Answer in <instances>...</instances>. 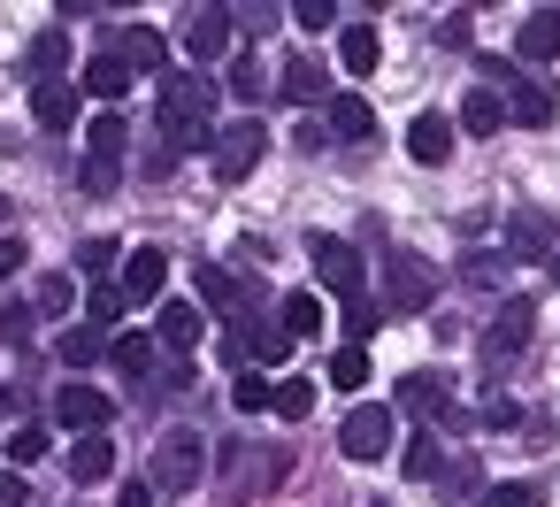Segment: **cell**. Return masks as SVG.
Here are the masks:
<instances>
[{"label": "cell", "instance_id": "48", "mask_svg": "<svg viewBox=\"0 0 560 507\" xmlns=\"http://www.w3.org/2000/svg\"><path fill=\"white\" fill-rule=\"evenodd\" d=\"M116 507H154V484H147V476H131V484H124V499H116Z\"/></svg>", "mask_w": 560, "mask_h": 507}, {"label": "cell", "instance_id": "45", "mask_svg": "<svg viewBox=\"0 0 560 507\" xmlns=\"http://www.w3.org/2000/svg\"><path fill=\"white\" fill-rule=\"evenodd\" d=\"M514 415H522L514 400H483V415H476V423H483V430H514Z\"/></svg>", "mask_w": 560, "mask_h": 507}, {"label": "cell", "instance_id": "12", "mask_svg": "<svg viewBox=\"0 0 560 507\" xmlns=\"http://www.w3.org/2000/svg\"><path fill=\"white\" fill-rule=\"evenodd\" d=\"M506 254L514 262H552V216L545 208H514L506 216Z\"/></svg>", "mask_w": 560, "mask_h": 507}, {"label": "cell", "instance_id": "42", "mask_svg": "<svg viewBox=\"0 0 560 507\" xmlns=\"http://www.w3.org/2000/svg\"><path fill=\"white\" fill-rule=\"evenodd\" d=\"M108 262H116V239H85V246H78V269H93V277H101Z\"/></svg>", "mask_w": 560, "mask_h": 507}, {"label": "cell", "instance_id": "46", "mask_svg": "<svg viewBox=\"0 0 560 507\" xmlns=\"http://www.w3.org/2000/svg\"><path fill=\"white\" fill-rule=\"evenodd\" d=\"M460 277H468V285H499V262H491V254H468Z\"/></svg>", "mask_w": 560, "mask_h": 507}, {"label": "cell", "instance_id": "15", "mask_svg": "<svg viewBox=\"0 0 560 507\" xmlns=\"http://www.w3.org/2000/svg\"><path fill=\"white\" fill-rule=\"evenodd\" d=\"M407 154H415L422 170H438V162L453 154V116H438V108L415 116V124H407Z\"/></svg>", "mask_w": 560, "mask_h": 507}, {"label": "cell", "instance_id": "20", "mask_svg": "<svg viewBox=\"0 0 560 507\" xmlns=\"http://www.w3.org/2000/svg\"><path fill=\"white\" fill-rule=\"evenodd\" d=\"M116 55H124V70L139 78V70H170V39L162 32H147V24H131L124 39H116Z\"/></svg>", "mask_w": 560, "mask_h": 507}, {"label": "cell", "instance_id": "6", "mask_svg": "<svg viewBox=\"0 0 560 507\" xmlns=\"http://www.w3.org/2000/svg\"><path fill=\"white\" fill-rule=\"evenodd\" d=\"M491 93H499L506 124H522V131H545V124H552V85H545V78H522V70L506 62V78H499Z\"/></svg>", "mask_w": 560, "mask_h": 507}, {"label": "cell", "instance_id": "44", "mask_svg": "<svg viewBox=\"0 0 560 507\" xmlns=\"http://www.w3.org/2000/svg\"><path fill=\"white\" fill-rule=\"evenodd\" d=\"M0 338H32V308H24V300L0 308Z\"/></svg>", "mask_w": 560, "mask_h": 507}, {"label": "cell", "instance_id": "1", "mask_svg": "<svg viewBox=\"0 0 560 507\" xmlns=\"http://www.w3.org/2000/svg\"><path fill=\"white\" fill-rule=\"evenodd\" d=\"M208 108H215V85L208 78H162V147L170 154H185V147H208L215 131H208Z\"/></svg>", "mask_w": 560, "mask_h": 507}, {"label": "cell", "instance_id": "25", "mask_svg": "<svg viewBox=\"0 0 560 507\" xmlns=\"http://www.w3.org/2000/svg\"><path fill=\"white\" fill-rule=\"evenodd\" d=\"M85 93H93V101H124V93H131V70H124V55H116V47L85 62Z\"/></svg>", "mask_w": 560, "mask_h": 507}, {"label": "cell", "instance_id": "43", "mask_svg": "<svg viewBox=\"0 0 560 507\" xmlns=\"http://www.w3.org/2000/svg\"><path fill=\"white\" fill-rule=\"evenodd\" d=\"M483 507H537V484H491Z\"/></svg>", "mask_w": 560, "mask_h": 507}, {"label": "cell", "instance_id": "5", "mask_svg": "<svg viewBox=\"0 0 560 507\" xmlns=\"http://www.w3.org/2000/svg\"><path fill=\"white\" fill-rule=\"evenodd\" d=\"M154 492H192L200 476H208V446H200V430H170L162 446H154Z\"/></svg>", "mask_w": 560, "mask_h": 507}, {"label": "cell", "instance_id": "8", "mask_svg": "<svg viewBox=\"0 0 560 507\" xmlns=\"http://www.w3.org/2000/svg\"><path fill=\"white\" fill-rule=\"evenodd\" d=\"M338 453L346 461H384L392 453V407H353L338 423Z\"/></svg>", "mask_w": 560, "mask_h": 507}, {"label": "cell", "instance_id": "24", "mask_svg": "<svg viewBox=\"0 0 560 507\" xmlns=\"http://www.w3.org/2000/svg\"><path fill=\"white\" fill-rule=\"evenodd\" d=\"M154 354H162V346H154L147 331H124V338H108V361H116L131 384H147V377H154Z\"/></svg>", "mask_w": 560, "mask_h": 507}, {"label": "cell", "instance_id": "39", "mask_svg": "<svg viewBox=\"0 0 560 507\" xmlns=\"http://www.w3.org/2000/svg\"><path fill=\"white\" fill-rule=\"evenodd\" d=\"M70 300H78V285H70V277H47L39 300H32V315H70Z\"/></svg>", "mask_w": 560, "mask_h": 507}, {"label": "cell", "instance_id": "36", "mask_svg": "<svg viewBox=\"0 0 560 507\" xmlns=\"http://www.w3.org/2000/svg\"><path fill=\"white\" fill-rule=\"evenodd\" d=\"M85 315H93V331H101V323H116V315H124V292H116L108 277H101V285H85Z\"/></svg>", "mask_w": 560, "mask_h": 507}, {"label": "cell", "instance_id": "37", "mask_svg": "<svg viewBox=\"0 0 560 507\" xmlns=\"http://www.w3.org/2000/svg\"><path fill=\"white\" fill-rule=\"evenodd\" d=\"M376 323H384V308H376L369 292H361V300H346V338H353V346H361V338H376Z\"/></svg>", "mask_w": 560, "mask_h": 507}, {"label": "cell", "instance_id": "26", "mask_svg": "<svg viewBox=\"0 0 560 507\" xmlns=\"http://www.w3.org/2000/svg\"><path fill=\"white\" fill-rule=\"evenodd\" d=\"M376 55H384V39H376L369 24H346V32H338V62H346L353 78H369V70H376Z\"/></svg>", "mask_w": 560, "mask_h": 507}, {"label": "cell", "instance_id": "10", "mask_svg": "<svg viewBox=\"0 0 560 507\" xmlns=\"http://www.w3.org/2000/svg\"><path fill=\"white\" fill-rule=\"evenodd\" d=\"M108 415H116V407H108V392H93V384H62V392H55V423L78 430V438H101Z\"/></svg>", "mask_w": 560, "mask_h": 507}, {"label": "cell", "instance_id": "52", "mask_svg": "<svg viewBox=\"0 0 560 507\" xmlns=\"http://www.w3.org/2000/svg\"><path fill=\"white\" fill-rule=\"evenodd\" d=\"M369 507H392V499H369Z\"/></svg>", "mask_w": 560, "mask_h": 507}, {"label": "cell", "instance_id": "29", "mask_svg": "<svg viewBox=\"0 0 560 507\" xmlns=\"http://www.w3.org/2000/svg\"><path fill=\"white\" fill-rule=\"evenodd\" d=\"M399 469H407V476H422V484H438V476H445V446H438L430 430H415V438L399 446Z\"/></svg>", "mask_w": 560, "mask_h": 507}, {"label": "cell", "instance_id": "41", "mask_svg": "<svg viewBox=\"0 0 560 507\" xmlns=\"http://www.w3.org/2000/svg\"><path fill=\"white\" fill-rule=\"evenodd\" d=\"M292 24H300V32H330V24H338V9H330V0H300Z\"/></svg>", "mask_w": 560, "mask_h": 507}, {"label": "cell", "instance_id": "19", "mask_svg": "<svg viewBox=\"0 0 560 507\" xmlns=\"http://www.w3.org/2000/svg\"><path fill=\"white\" fill-rule=\"evenodd\" d=\"M323 139H353V147H361V139H376V108H369L361 93H338V101H330Z\"/></svg>", "mask_w": 560, "mask_h": 507}, {"label": "cell", "instance_id": "34", "mask_svg": "<svg viewBox=\"0 0 560 507\" xmlns=\"http://www.w3.org/2000/svg\"><path fill=\"white\" fill-rule=\"evenodd\" d=\"M330 384H338V392H361V384H369V354H361V346H338V354H330Z\"/></svg>", "mask_w": 560, "mask_h": 507}, {"label": "cell", "instance_id": "51", "mask_svg": "<svg viewBox=\"0 0 560 507\" xmlns=\"http://www.w3.org/2000/svg\"><path fill=\"white\" fill-rule=\"evenodd\" d=\"M0 223H9V193H0Z\"/></svg>", "mask_w": 560, "mask_h": 507}, {"label": "cell", "instance_id": "18", "mask_svg": "<svg viewBox=\"0 0 560 507\" xmlns=\"http://www.w3.org/2000/svg\"><path fill=\"white\" fill-rule=\"evenodd\" d=\"M453 131H468V139H499V131H506V108H499V93H491V85H476V93L460 101Z\"/></svg>", "mask_w": 560, "mask_h": 507}, {"label": "cell", "instance_id": "13", "mask_svg": "<svg viewBox=\"0 0 560 507\" xmlns=\"http://www.w3.org/2000/svg\"><path fill=\"white\" fill-rule=\"evenodd\" d=\"M185 55H192V62L231 55V9H192V16H185Z\"/></svg>", "mask_w": 560, "mask_h": 507}, {"label": "cell", "instance_id": "3", "mask_svg": "<svg viewBox=\"0 0 560 507\" xmlns=\"http://www.w3.org/2000/svg\"><path fill=\"white\" fill-rule=\"evenodd\" d=\"M261 154H269V124H261V116H238V124H223V131L208 139V162H215V177H223V185L254 177V170H261Z\"/></svg>", "mask_w": 560, "mask_h": 507}, {"label": "cell", "instance_id": "16", "mask_svg": "<svg viewBox=\"0 0 560 507\" xmlns=\"http://www.w3.org/2000/svg\"><path fill=\"white\" fill-rule=\"evenodd\" d=\"M514 55L522 62H552L560 55V9H529L522 32H514Z\"/></svg>", "mask_w": 560, "mask_h": 507}, {"label": "cell", "instance_id": "47", "mask_svg": "<svg viewBox=\"0 0 560 507\" xmlns=\"http://www.w3.org/2000/svg\"><path fill=\"white\" fill-rule=\"evenodd\" d=\"M16 269H24V239H0V285H9Z\"/></svg>", "mask_w": 560, "mask_h": 507}, {"label": "cell", "instance_id": "40", "mask_svg": "<svg viewBox=\"0 0 560 507\" xmlns=\"http://www.w3.org/2000/svg\"><path fill=\"white\" fill-rule=\"evenodd\" d=\"M78 185H85L93 200H108V193L124 185V162H85V177H78Z\"/></svg>", "mask_w": 560, "mask_h": 507}, {"label": "cell", "instance_id": "11", "mask_svg": "<svg viewBox=\"0 0 560 507\" xmlns=\"http://www.w3.org/2000/svg\"><path fill=\"white\" fill-rule=\"evenodd\" d=\"M162 285H170V254H162V246H139V254H124V277H116L124 308H131V300H162Z\"/></svg>", "mask_w": 560, "mask_h": 507}, {"label": "cell", "instance_id": "7", "mask_svg": "<svg viewBox=\"0 0 560 507\" xmlns=\"http://www.w3.org/2000/svg\"><path fill=\"white\" fill-rule=\"evenodd\" d=\"M307 262H315V277H323V292H338V300H361V254H353L346 239H330V231H315V239H307Z\"/></svg>", "mask_w": 560, "mask_h": 507}, {"label": "cell", "instance_id": "38", "mask_svg": "<svg viewBox=\"0 0 560 507\" xmlns=\"http://www.w3.org/2000/svg\"><path fill=\"white\" fill-rule=\"evenodd\" d=\"M231 400H238V415H261V407H269V377H261V369H238Z\"/></svg>", "mask_w": 560, "mask_h": 507}, {"label": "cell", "instance_id": "23", "mask_svg": "<svg viewBox=\"0 0 560 507\" xmlns=\"http://www.w3.org/2000/svg\"><path fill=\"white\" fill-rule=\"evenodd\" d=\"M200 292H208V308H215V315H231V323H246V308H254V300H246V285H238L231 269H215V262H200Z\"/></svg>", "mask_w": 560, "mask_h": 507}, {"label": "cell", "instance_id": "27", "mask_svg": "<svg viewBox=\"0 0 560 507\" xmlns=\"http://www.w3.org/2000/svg\"><path fill=\"white\" fill-rule=\"evenodd\" d=\"M62 62H70V39H62V32H39V39H32V55H24L32 85H55V78H62Z\"/></svg>", "mask_w": 560, "mask_h": 507}, {"label": "cell", "instance_id": "30", "mask_svg": "<svg viewBox=\"0 0 560 507\" xmlns=\"http://www.w3.org/2000/svg\"><path fill=\"white\" fill-rule=\"evenodd\" d=\"M70 369H93V361H108V338L93 331V323H78V331H62V346H55Z\"/></svg>", "mask_w": 560, "mask_h": 507}, {"label": "cell", "instance_id": "2", "mask_svg": "<svg viewBox=\"0 0 560 507\" xmlns=\"http://www.w3.org/2000/svg\"><path fill=\"white\" fill-rule=\"evenodd\" d=\"M438 300V269L415 254V246H384V315H422Z\"/></svg>", "mask_w": 560, "mask_h": 507}, {"label": "cell", "instance_id": "22", "mask_svg": "<svg viewBox=\"0 0 560 507\" xmlns=\"http://www.w3.org/2000/svg\"><path fill=\"white\" fill-rule=\"evenodd\" d=\"M124 147H131V124H124L116 108H101V116L85 124V162H124Z\"/></svg>", "mask_w": 560, "mask_h": 507}, {"label": "cell", "instance_id": "53", "mask_svg": "<svg viewBox=\"0 0 560 507\" xmlns=\"http://www.w3.org/2000/svg\"><path fill=\"white\" fill-rule=\"evenodd\" d=\"M0 407H9V392H0Z\"/></svg>", "mask_w": 560, "mask_h": 507}, {"label": "cell", "instance_id": "28", "mask_svg": "<svg viewBox=\"0 0 560 507\" xmlns=\"http://www.w3.org/2000/svg\"><path fill=\"white\" fill-rule=\"evenodd\" d=\"M70 476H78V484H101V476H116V446H108V430H101V438H78V453H70Z\"/></svg>", "mask_w": 560, "mask_h": 507}, {"label": "cell", "instance_id": "21", "mask_svg": "<svg viewBox=\"0 0 560 507\" xmlns=\"http://www.w3.org/2000/svg\"><path fill=\"white\" fill-rule=\"evenodd\" d=\"M277 93H284L292 108H307V101H323V93H330V78H323V62H315V55H292V62H284V78H277Z\"/></svg>", "mask_w": 560, "mask_h": 507}, {"label": "cell", "instance_id": "32", "mask_svg": "<svg viewBox=\"0 0 560 507\" xmlns=\"http://www.w3.org/2000/svg\"><path fill=\"white\" fill-rule=\"evenodd\" d=\"M231 93H238V101H246V108H254V101H261V93H269V70H261V55H254V47H246V55H238V62H231Z\"/></svg>", "mask_w": 560, "mask_h": 507}, {"label": "cell", "instance_id": "33", "mask_svg": "<svg viewBox=\"0 0 560 507\" xmlns=\"http://www.w3.org/2000/svg\"><path fill=\"white\" fill-rule=\"evenodd\" d=\"M269 407H277L284 423H300V415L315 407V384H307V377H284V384H269Z\"/></svg>", "mask_w": 560, "mask_h": 507}, {"label": "cell", "instance_id": "31", "mask_svg": "<svg viewBox=\"0 0 560 507\" xmlns=\"http://www.w3.org/2000/svg\"><path fill=\"white\" fill-rule=\"evenodd\" d=\"M277 331H284V338H315V331H323V300H315V292H292Z\"/></svg>", "mask_w": 560, "mask_h": 507}, {"label": "cell", "instance_id": "35", "mask_svg": "<svg viewBox=\"0 0 560 507\" xmlns=\"http://www.w3.org/2000/svg\"><path fill=\"white\" fill-rule=\"evenodd\" d=\"M9 461H16V469L47 461V423H16V430H9Z\"/></svg>", "mask_w": 560, "mask_h": 507}, {"label": "cell", "instance_id": "49", "mask_svg": "<svg viewBox=\"0 0 560 507\" xmlns=\"http://www.w3.org/2000/svg\"><path fill=\"white\" fill-rule=\"evenodd\" d=\"M24 492H32L24 476H0V507H24Z\"/></svg>", "mask_w": 560, "mask_h": 507}, {"label": "cell", "instance_id": "50", "mask_svg": "<svg viewBox=\"0 0 560 507\" xmlns=\"http://www.w3.org/2000/svg\"><path fill=\"white\" fill-rule=\"evenodd\" d=\"M545 269H552V285H560V246H552V262H545Z\"/></svg>", "mask_w": 560, "mask_h": 507}, {"label": "cell", "instance_id": "14", "mask_svg": "<svg viewBox=\"0 0 560 507\" xmlns=\"http://www.w3.org/2000/svg\"><path fill=\"white\" fill-rule=\"evenodd\" d=\"M200 331H208V315H200L192 300H162V315H154V346L192 354V346H200Z\"/></svg>", "mask_w": 560, "mask_h": 507}, {"label": "cell", "instance_id": "9", "mask_svg": "<svg viewBox=\"0 0 560 507\" xmlns=\"http://www.w3.org/2000/svg\"><path fill=\"white\" fill-rule=\"evenodd\" d=\"M392 407H399V415H422V423H438V415L453 407V384H445L438 369H407V377L392 384Z\"/></svg>", "mask_w": 560, "mask_h": 507}, {"label": "cell", "instance_id": "17", "mask_svg": "<svg viewBox=\"0 0 560 507\" xmlns=\"http://www.w3.org/2000/svg\"><path fill=\"white\" fill-rule=\"evenodd\" d=\"M32 124L39 131H70L78 124V85H62V78L55 85H32Z\"/></svg>", "mask_w": 560, "mask_h": 507}, {"label": "cell", "instance_id": "4", "mask_svg": "<svg viewBox=\"0 0 560 507\" xmlns=\"http://www.w3.org/2000/svg\"><path fill=\"white\" fill-rule=\"evenodd\" d=\"M529 331H537V300H529V292H514V300L483 323V346H476V354H483V377H491V369H506V361L529 346Z\"/></svg>", "mask_w": 560, "mask_h": 507}]
</instances>
